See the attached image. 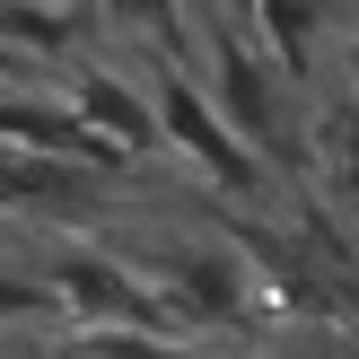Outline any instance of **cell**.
<instances>
[{
	"mask_svg": "<svg viewBox=\"0 0 359 359\" xmlns=\"http://www.w3.org/2000/svg\"><path fill=\"white\" fill-rule=\"evenodd\" d=\"M175 62L202 79V97L219 105V123L263 158V167H280V158H290V140H298V132H290V105H280V70L263 62L255 44H245V27L210 18V35H202L193 53H175Z\"/></svg>",
	"mask_w": 359,
	"mask_h": 359,
	"instance_id": "2",
	"label": "cell"
},
{
	"mask_svg": "<svg viewBox=\"0 0 359 359\" xmlns=\"http://www.w3.org/2000/svg\"><path fill=\"white\" fill-rule=\"evenodd\" d=\"M97 18L123 27V35H158L167 53H184V0H97Z\"/></svg>",
	"mask_w": 359,
	"mask_h": 359,
	"instance_id": "4",
	"label": "cell"
},
{
	"mask_svg": "<svg viewBox=\"0 0 359 359\" xmlns=\"http://www.w3.org/2000/svg\"><path fill=\"white\" fill-rule=\"evenodd\" d=\"M228 9V27H255V0H219Z\"/></svg>",
	"mask_w": 359,
	"mask_h": 359,
	"instance_id": "6",
	"label": "cell"
},
{
	"mask_svg": "<svg viewBox=\"0 0 359 359\" xmlns=\"http://www.w3.org/2000/svg\"><path fill=\"white\" fill-rule=\"evenodd\" d=\"M18 325H53V298H44L35 272H9L0 263V333H18Z\"/></svg>",
	"mask_w": 359,
	"mask_h": 359,
	"instance_id": "5",
	"label": "cell"
},
{
	"mask_svg": "<svg viewBox=\"0 0 359 359\" xmlns=\"http://www.w3.org/2000/svg\"><path fill=\"white\" fill-rule=\"evenodd\" d=\"M140 88H149L158 149H175L193 175H210L228 202H263V158H255V149H245V140L219 123V105L202 97V79H193V70L175 62L167 44H158V62H140Z\"/></svg>",
	"mask_w": 359,
	"mask_h": 359,
	"instance_id": "1",
	"label": "cell"
},
{
	"mask_svg": "<svg viewBox=\"0 0 359 359\" xmlns=\"http://www.w3.org/2000/svg\"><path fill=\"white\" fill-rule=\"evenodd\" d=\"M70 105H79L88 123H97L105 140H123L132 158L158 149V123H149V97H140L132 79H123L114 62H70Z\"/></svg>",
	"mask_w": 359,
	"mask_h": 359,
	"instance_id": "3",
	"label": "cell"
}]
</instances>
